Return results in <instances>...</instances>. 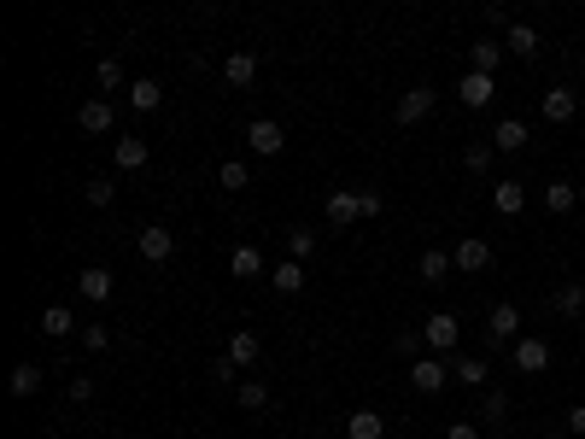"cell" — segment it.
<instances>
[{
  "mask_svg": "<svg viewBox=\"0 0 585 439\" xmlns=\"http://www.w3.org/2000/svg\"><path fill=\"white\" fill-rule=\"evenodd\" d=\"M556 317H585V282L556 287Z\"/></svg>",
  "mask_w": 585,
  "mask_h": 439,
  "instance_id": "27",
  "label": "cell"
},
{
  "mask_svg": "<svg viewBox=\"0 0 585 439\" xmlns=\"http://www.w3.org/2000/svg\"><path fill=\"white\" fill-rule=\"evenodd\" d=\"M492 211H497V217H521V211H527V187L504 176V182L492 187Z\"/></svg>",
  "mask_w": 585,
  "mask_h": 439,
  "instance_id": "11",
  "label": "cell"
},
{
  "mask_svg": "<svg viewBox=\"0 0 585 439\" xmlns=\"http://www.w3.org/2000/svg\"><path fill=\"white\" fill-rule=\"evenodd\" d=\"M82 194H89V205H111V199H118V187H111L106 176H94V182L82 187Z\"/></svg>",
  "mask_w": 585,
  "mask_h": 439,
  "instance_id": "36",
  "label": "cell"
},
{
  "mask_svg": "<svg viewBox=\"0 0 585 439\" xmlns=\"http://www.w3.org/2000/svg\"><path fill=\"white\" fill-rule=\"evenodd\" d=\"M580 111H585V100H580Z\"/></svg>",
  "mask_w": 585,
  "mask_h": 439,
  "instance_id": "45",
  "label": "cell"
},
{
  "mask_svg": "<svg viewBox=\"0 0 585 439\" xmlns=\"http://www.w3.org/2000/svg\"><path fill=\"white\" fill-rule=\"evenodd\" d=\"M222 82L229 88H252L258 82V53H229L222 59Z\"/></svg>",
  "mask_w": 585,
  "mask_h": 439,
  "instance_id": "14",
  "label": "cell"
},
{
  "mask_svg": "<svg viewBox=\"0 0 585 439\" xmlns=\"http://www.w3.org/2000/svg\"><path fill=\"white\" fill-rule=\"evenodd\" d=\"M580 71H585V53H580Z\"/></svg>",
  "mask_w": 585,
  "mask_h": 439,
  "instance_id": "44",
  "label": "cell"
},
{
  "mask_svg": "<svg viewBox=\"0 0 585 439\" xmlns=\"http://www.w3.org/2000/svg\"><path fill=\"white\" fill-rule=\"evenodd\" d=\"M457 317L451 310H433L428 322H421V340H428V351H439V358H457Z\"/></svg>",
  "mask_w": 585,
  "mask_h": 439,
  "instance_id": "1",
  "label": "cell"
},
{
  "mask_svg": "<svg viewBox=\"0 0 585 439\" xmlns=\"http://www.w3.org/2000/svg\"><path fill=\"white\" fill-rule=\"evenodd\" d=\"M94 82H99V88H123V65H118V59H99Z\"/></svg>",
  "mask_w": 585,
  "mask_h": 439,
  "instance_id": "37",
  "label": "cell"
},
{
  "mask_svg": "<svg viewBox=\"0 0 585 439\" xmlns=\"http://www.w3.org/2000/svg\"><path fill=\"white\" fill-rule=\"evenodd\" d=\"M544 439H568V434H544Z\"/></svg>",
  "mask_w": 585,
  "mask_h": 439,
  "instance_id": "43",
  "label": "cell"
},
{
  "mask_svg": "<svg viewBox=\"0 0 585 439\" xmlns=\"http://www.w3.org/2000/svg\"><path fill=\"white\" fill-rule=\"evenodd\" d=\"M392 346H398V351H404V358H410V363H416V358H421V346H428V340H421V329H410V334H398V340H392Z\"/></svg>",
  "mask_w": 585,
  "mask_h": 439,
  "instance_id": "38",
  "label": "cell"
},
{
  "mask_svg": "<svg viewBox=\"0 0 585 439\" xmlns=\"http://www.w3.org/2000/svg\"><path fill=\"white\" fill-rule=\"evenodd\" d=\"M451 263H457V270H463V275H480V270H492V246L480 241V234H468V241H457Z\"/></svg>",
  "mask_w": 585,
  "mask_h": 439,
  "instance_id": "6",
  "label": "cell"
},
{
  "mask_svg": "<svg viewBox=\"0 0 585 439\" xmlns=\"http://www.w3.org/2000/svg\"><path fill=\"white\" fill-rule=\"evenodd\" d=\"M222 358H229L234 369H252V363L264 358V340H258L252 329H241V334H229V351H222Z\"/></svg>",
  "mask_w": 585,
  "mask_h": 439,
  "instance_id": "9",
  "label": "cell"
},
{
  "mask_svg": "<svg viewBox=\"0 0 585 439\" xmlns=\"http://www.w3.org/2000/svg\"><path fill=\"white\" fill-rule=\"evenodd\" d=\"M82 346H89V351H106L111 346V329H106V322H82Z\"/></svg>",
  "mask_w": 585,
  "mask_h": 439,
  "instance_id": "35",
  "label": "cell"
},
{
  "mask_svg": "<svg viewBox=\"0 0 585 439\" xmlns=\"http://www.w3.org/2000/svg\"><path fill=\"white\" fill-rule=\"evenodd\" d=\"M521 340V310L515 305H492V317H486V346H515Z\"/></svg>",
  "mask_w": 585,
  "mask_h": 439,
  "instance_id": "3",
  "label": "cell"
},
{
  "mask_svg": "<svg viewBox=\"0 0 585 439\" xmlns=\"http://www.w3.org/2000/svg\"><path fill=\"white\" fill-rule=\"evenodd\" d=\"M457 94H463V106H492V94H497V88H492V77H480V71H468V77L463 82H457Z\"/></svg>",
  "mask_w": 585,
  "mask_h": 439,
  "instance_id": "17",
  "label": "cell"
},
{
  "mask_svg": "<svg viewBox=\"0 0 585 439\" xmlns=\"http://www.w3.org/2000/svg\"><path fill=\"white\" fill-rule=\"evenodd\" d=\"M288 258L293 263H310V258H316V229H288Z\"/></svg>",
  "mask_w": 585,
  "mask_h": 439,
  "instance_id": "30",
  "label": "cell"
},
{
  "mask_svg": "<svg viewBox=\"0 0 585 439\" xmlns=\"http://www.w3.org/2000/svg\"><path fill=\"white\" fill-rule=\"evenodd\" d=\"M486 439H497V434H486Z\"/></svg>",
  "mask_w": 585,
  "mask_h": 439,
  "instance_id": "47",
  "label": "cell"
},
{
  "mask_svg": "<svg viewBox=\"0 0 585 439\" xmlns=\"http://www.w3.org/2000/svg\"><path fill=\"white\" fill-rule=\"evenodd\" d=\"M504 42H509V53H521V59H533V53H539V30H533V24H509V35H504Z\"/></svg>",
  "mask_w": 585,
  "mask_h": 439,
  "instance_id": "28",
  "label": "cell"
},
{
  "mask_svg": "<svg viewBox=\"0 0 585 439\" xmlns=\"http://www.w3.org/2000/svg\"><path fill=\"white\" fill-rule=\"evenodd\" d=\"M492 153H497L492 141H475V147H468V153H463V165H468V170L480 176V170H492Z\"/></svg>",
  "mask_w": 585,
  "mask_h": 439,
  "instance_id": "34",
  "label": "cell"
},
{
  "mask_svg": "<svg viewBox=\"0 0 585 439\" xmlns=\"http://www.w3.org/2000/svg\"><path fill=\"white\" fill-rule=\"evenodd\" d=\"M451 375H457V381H463V387H486V381H492L486 358H457V363H451Z\"/></svg>",
  "mask_w": 585,
  "mask_h": 439,
  "instance_id": "26",
  "label": "cell"
},
{
  "mask_svg": "<svg viewBox=\"0 0 585 439\" xmlns=\"http://www.w3.org/2000/svg\"><path fill=\"white\" fill-rule=\"evenodd\" d=\"M170 253H176V234H170L165 223H153V229H141V258H146V263H165Z\"/></svg>",
  "mask_w": 585,
  "mask_h": 439,
  "instance_id": "13",
  "label": "cell"
},
{
  "mask_svg": "<svg viewBox=\"0 0 585 439\" xmlns=\"http://www.w3.org/2000/svg\"><path fill=\"white\" fill-rule=\"evenodd\" d=\"M345 439H387V422H381L375 410H352V416H345Z\"/></svg>",
  "mask_w": 585,
  "mask_h": 439,
  "instance_id": "16",
  "label": "cell"
},
{
  "mask_svg": "<svg viewBox=\"0 0 585 439\" xmlns=\"http://www.w3.org/2000/svg\"><path fill=\"white\" fill-rule=\"evenodd\" d=\"M328 223H334V229H352V223H363V194H352V187L328 194Z\"/></svg>",
  "mask_w": 585,
  "mask_h": 439,
  "instance_id": "7",
  "label": "cell"
},
{
  "mask_svg": "<svg viewBox=\"0 0 585 439\" xmlns=\"http://www.w3.org/2000/svg\"><path fill=\"white\" fill-rule=\"evenodd\" d=\"M269 287H276V293H298V287H305V263H276V270H269Z\"/></svg>",
  "mask_w": 585,
  "mask_h": 439,
  "instance_id": "24",
  "label": "cell"
},
{
  "mask_svg": "<svg viewBox=\"0 0 585 439\" xmlns=\"http://www.w3.org/2000/svg\"><path fill=\"white\" fill-rule=\"evenodd\" d=\"M492 147H497V153H521V147H527V123H521V118H504L492 129Z\"/></svg>",
  "mask_w": 585,
  "mask_h": 439,
  "instance_id": "18",
  "label": "cell"
},
{
  "mask_svg": "<svg viewBox=\"0 0 585 439\" xmlns=\"http://www.w3.org/2000/svg\"><path fill=\"white\" fill-rule=\"evenodd\" d=\"M468 65H475L480 77H492V71L504 65V42H497V35H480V42L468 47Z\"/></svg>",
  "mask_w": 585,
  "mask_h": 439,
  "instance_id": "15",
  "label": "cell"
},
{
  "mask_svg": "<svg viewBox=\"0 0 585 439\" xmlns=\"http://www.w3.org/2000/svg\"><path fill=\"white\" fill-rule=\"evenodd\" d=\"M77 123H82V135H106L111 123H118V111H111V100H82Z\"/></svg>",
  "mask_w": 585,
  "mask_h": 439,
  "instance_id": "12",
  "label": "cell"
},
{
  "mask_svg": "<svg viewBox=\"0 0 585 439\" xmlns=\"http://www.w3.org/2000/svg\"><path fill=\"white\" fill-rule=\"evenodd\" d=\"M451 270H457V263H451V253H439V246H433V253H421V263H416V275H421L428 287H439Z\"/></svg>",
  "mask_w": 585,
  "mask_h": 439,
  "instance_id": "21",
  "label": "cell"
},
{
  "mask_svg": "<svg viewBox=\"0 0 585 439\" xmlns=\"http://www.w3.org/2000/svg\"><path fill=\"white\" fill-rule=\"evenodd\" d=\"M445 439H486V434H480L475 422H451V428H445Z\"/></svg>",
  "mask_w": 585,
  "mask_h": 439,
  "instance_id": "41",
  "label": "cell"
},
{
  "mask_svg": "<svg viewBox=\"0 0 585 439\" xmlns=\"http://www.w3.org/2000/svg\"><path fill=\"white\" fill-rule=\"evenodd\" d=\"M71 398H77V405H89V398H94V375H77V381H71Z\"/></svg>",
  "mask_w": 585,
  "mask_h": 439,
  "instance_id": "40",
  "label": "cell"
},
{
  "mask_svg": "<svg viewBox=\"0 0 585 439\" xmlns=\"http://www.w3.org/2000/svg\"><path fill=\"white\" fill-rule=\"evenodd\" d=\"M574 205H580V187L574 182H551V187H544V211H551V217H568Z\"/></svg>",
  "mask_w": 585,
  "mask_h": 439,
  "instance_id": "20",
  "label": "cell"
},
{
  "mask_svg": "<svg viewBox=\"0 0 585 439\" xmlns=\"http://www.w3.org/2000/svg\"><path fill=\"white\" fill-rule=\"evenodd\" d=\"M568 434H574V439H585V405H574V410H568Z\"/></svg>",
  "mask_w": 585,
  "mask_h": 439,
  "instance_id": "42",
  "label": "cell"
},
{
  "mask_svg": "<svg viewBox=\"0 0 585 439\" xmlns=\"http://www.w3.org/2000/svg\"><path fill=\"white\" fill-rule=\"evenodd\" d=\"M234 398H241V410H264L269 405V387L264 381H241V393H234Z\"/></svg>",
  "mask_w": 585,
  "mask_h": 439,
  "instance_id": "32",
  "label": "cell"
},
{
  "mask_svg": "<svg viewBox=\"0 0 585 439\" xmlns=\"http://www.w3.org/2000/svg\"><path fill=\"white\" fill-rule=\"evenodd\" d=\"M82 299H111V270H99V263H89V270L77 275Z\"/></svg>",
  "mask_w": 585,
  "mask_h": 439,
  "instance_id": "23",
  "label": "cell"
},
{
  "mask_svg": "<svg viewBox=\"0 0 585 439\" xmlns=\"http://www.w3.org/2000/svg\"><path fill=\"white\" fill-rule=\"evenodd\" d=\"M42 334H53V340H65V334H77V317H71L65 305H47V310H42Z\"/></svg>",
  "mask_w": 585,
  "mask_h": 439,
  "instance_id": "25",
  "label": "cell"
},
{
  "mask_svg": "<svg viewBox=\"0 0 585 439\" xmlns=\"http://www.w3.org/2000/svg\"><path fill=\"white\" fill-rule=\"evenodd\" d=\"M515 369H521V375L551 369V340H539V334H521V340H515Z\"/></svg>",
  "mask_w": 585,
  "mask_h": 439,
  "instance_id": "5",
  "label": "cell"
},
{
  "mask_svg": "<svg viewBox=\"0 0 585 439\" xmlns=\"http://www.w3.org/2000/svg\"><path fill=\"white\" fill-rule=\"evenodd\" d=\"M129 106L135 111H158V106H165V88H158L153 77H135L129 82Z\"/></svg>",
  "mask_w": 585,
  "mask_h": 439,
  "instance_id": "22",
  "label": "cell"
},
{
  "mask_svg": "<svg viewBox=\"0 0 585 439\" xmlns=\"http://www.w3.org/2000/svg\"><path fill=\"white\" fill-rule=\"evenodd\" d=\"M229 270L241 275V282H252V275H264V253H258V246H241V253L229 258Z\"/></svg>",
  "mask_w": 585,
  "mask_h": 439,
  "instance_id": "31",
  "label": "cell"
},
{
  "mask_svg": "<svg viewBox=\"0 0 585 439\" xmlns=\"http://www.w3.org/2000/svg\"><path fill=\"white\" fill-rule=\"evenodd\" d=\"M222 187H246V165L241 158H222Z\"/></svg>",
  "mask_w": 585,
  "mask_h": 439,
  "instance_id": "39",
  "label": "cell"
},
{
  "mask_svg": "<svg viewBox=\"0 0 585 439\" xmlns=\"http://www.w3.org/2000/svg\"><path fill=\"white\" fill-rule=\"evenodd\" d=\"M6 387H12V398H30V393H42V369H35V363H18Z\"/></svg>",
  "mask_w": 585,
  "mask_h": 439,
  "instance_id": "29",
  "label": "cell"
},
{
  "mask_svg": "<svg viewBox=\"0 0 585 439\" xmlns=\"http://www.w3.org/2000/svg\"><path fill=\"white\" fill-rule=\"evenodd\" d=\"M433 100H439L433 88H410V94H398V123H404V129H410V123H421L433 111Z\"/></svg>",
  "mask_w": 585,
  "mask_h": 439,
  "instance_id": "10",
  "label": "cell"
},
{
  "mask_svg": "<svg viewBox=\"0 0 585 439\" xmlns=\"http://www.w3.org/2000/svg\"><path fill=\"white\" fill-rule=\"evenodd\" d=\"M111 165H118V170H141L146 165V141H141V135H123V141L111 147Z\"/></svg>",
  "mask_w": 585,
  "mask_h": 439,
  "instance_id": "19",
  "label": "cell"
},
{
  "mask_svg": "<svg viewBox=\"0 0 585 439\" xmlns=\"http://www.w3.org/2000/svg\"><path fill=\"white\" fill-rule=\"evenodd\" d=\"M410 381H416V393H445L451 387V369H445V358H416L410 363Z\"/></svg>",
  "mask_w": 585,
  "mask_h": 439,
  "instance_id": "4",
  "label": "cell"
},
{
  "mask_svg": "<svg viewBox=\"0 0 585 439\" xmlns=\"http://www.w3.org/2000/svg\"><path fill=\"white\" fill-rule=\"evenodd\" d=\"M246 147H252L258 158H276L281 147H288V135H281L276 118H252V123H246Z\"/></svg>",
  "mask_w": 585,
  "mask_h": 439,
  "instance_id": "2",
  "label": "cell"
},
{
  "mask_svg": "<svg viewBox=\"0 0 585 439\" xmlns=\"http://www.w3.org/2000/svg\"><path fill=\"white\" fill-rule=\"evenodd\" d=\"M480 416H486V422H504V416H509V398L497 393V387H486V393H480Z\"/></svg>",
  "mask_w": 585,
  "mask_h": 439,
  "instance_id": "33",
  "label": "cell"
},
{
  "mask_svg": "<svg viewBox=\"0 0 585 439\" xmlns=\"http://www.w3.org/2000/svg\"><path fill=\"white\" fill-rule=\"evenodd\" d=\"M580 199H585V187H580Z\"/></svg>",
  "mask_w": 585,
  "mask_h": 439,
  "instance_id": "46",
  "label": "cell"
},
{
  "mask_svg": "<svg viewBox=\"0 0 585 439\" xmlns=\"http://www.w3.org/2000/svg\"><path fill=\"white\" fill-rule=\"evenodd\" d=\"M539 111H544V123H574L580 118V94L574 88H551V94L539 100Z\"/></svg>",
  "mask_w": 585,
  "mask_h": 439,
  "instance_id": "8",
  "label": "cell"
}]
</instances>
